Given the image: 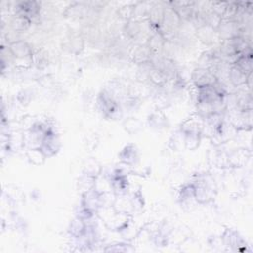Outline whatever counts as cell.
Returning <instances> with one entry per match:
<instances>
[{"mask_svg": "<svg viewBox=\"0 0 253 253\" xmlns=\"http://www.w3.org/2000/svg\"><path fill=\"white\" fill-rule=\"evenodd\" d=\"M213 182L214 181L211 178L202 177L193 184L195 200L197 202L201 204H206L214 198L216 187Z\"/></svg>", "mask_w": 253, "mask_h": 253, "instance_id": "6da1fadb", "label": "cell"}, {"mask_svg": "<svg viewBox=\"0 0 253 253\" xmlns=\"http://www.w3.org/2000/svg\"><path fill=\"white\" fill-rule=\"evenodd\" d=\"M192 81L194 85L200 89L208 86H212L217 82V77L210 68L199 67L192 73Z\"/></svg>", "mask_w": 253, "mask_h": 253, "instance_id": "7a4b0ae2", "label": "cell"}, {"mask_svg": "<svg viewBox=\"0 0 253 253\" xmlns=\"http://www.w3.org/2000/svg\"><path fill=\"white\" fill-rule=\"evenodd\" d=\"M98 103L104 115L111 119L116 118V116H118L119 112L121 111L119 103H117V101L109 92L103 91V93H101L99 96Z\"/></svg>", "mask_w": 253, "mask_h": 253, "instance_id": "3957f363", "label": "cell"}, {"mask_svg": "<svg viewBox=\"0 0 253 253\" xmlns=\"http://www.w3.org/2000/svg\"><path fill=\"white\" fill-rule=\"evenodd\" d=\"M251 110L241 111L238 110L237 113L231 116L229 124L233 126L234 129L237 130H246L251 129L252 122H251Z\"/></svg>", "mask_w": 253, "mask_h": 253, "instance_id": "277c9868", "label": "cell"}, {"mask_svg": "<svg viewBox=\"0 0 253 253\" xmlns=\"http://www.w3.org/2000/svg\"><path fill=\"white\" fill-rule=\"evenodd\" d=\"M40 148L43 151V153L46 155V157L53 156L57 153V151L60 148V140L59 138L53 133L50 129L47 131L42 145Z\"/></svg>", "mask_w": 253, "mask_h": 253, "instance_id": "5b68a950", "label": "cell"}, {"mask_svg": "<svg viewBox=\"0 0 253 253\" xmlns=\"http://www.w3.org/2000/svg\"><path fill=\"white\" fill-rule=\"evenodd\" d=\"M238 23L235 22L234 20H228L224 19L221 20L220 24L217 27V31L220 34V36L223 38V40H228L234 37L239 36L238 35Z\"/></svg>", "mask_w": 253, "mask_h": 253, "instance_id": "8992f818", "label": "cell"}, {"mask_svg": "<svg viewBox=\"0 0 253 253\" xmlns=\"http://www.w3.org/2000/svg\"><path fill=\"white\" fill-rule=\"evenodd\" d=\"M250 156L251 154L248 149L238 148L227 155V161L233 167H242L244 164L247 163Z\"/></svg>", "mask_w": 253, "mask_h": 253, "instance_id": "52a82bcc", "label": "cell"}, {"mask_svg": "<svg viewBox=\"0 0 253 253\" xmlns=\"http://www.w3.org/2000/svg\"><path fill=\"white\" fill-rule=\"evenodd\" d=\"M119 157L123 163L128 166H131L135 164L139 159L138 150L134 144H127L120 152Z\"/></svg>", "mask_w": 253, "mask_h": 253, "instance_id": "ba28073f", "label": "cell"}, {"mask_svg": "<svg viewBox=\"0 0 253 253\" xmlns=\"http://www.w3.org/2000/svg\"><path fill=\"white\" fill-rule=\"evenodd\" d=\"M10 50L16 59L32 58V49L30 45L22 41H17L11 43Z\"/></svg>", "mask_w": 253, "mask_h": 253, "instance_id": "9c48e42d", "label": "cell"}, {"mask_svg": "<svg viewBox=\"0 0 253 253\" xmlns=\"http://www.w3.org/2000/svg\"><path fill=\"white\" fill-rule=\"evenodd\" d=\"M228 78H229V81L232 83L233 86L239 87V86H242V85L246 84L248 74L243 72L236 65L232 64L231 67L228 69Z\"/></svg>", "mask_w": 253, "mask_h": 253, "instance_id": "30bf717a", "label": "cell"}, {"mask_svg": "<svg viewBox=\"0 0 253 253\" xmlns=\"http://www.w3.org/2000/svg\"><path fill=\"white\" fill-rule=\"evenodd\" d=\"M19 8V15H23L30 20L37 16L40 11V5L38 2L35 1H28V2H22L18 6Z\"/></svg>", "mask_w": 253, "mask_h": 253, "instance_id": "8fae6325", "label": "cell"}, {"mask_svg": "<svg viewBox=\"0 0 253 253\" xmlns=\"http://www.w3.org/2000/svg\"><path fill=\"white\" fill-rule=\"evenodd\" d=\"M86 229H87V226H86V223L84 222V219L79 216L74 218L71 221L69 226V232L74 237H81L86 232Z\"/></svg>", "mask_w": 253, "mask_h": 253, "instance_id": "7c38bea8", "label": "cell"}, {"mask_svg": "<svg viewBox=\"0 0 253 253\" xmlns=\"http://www.w3.org/2000/svg\"><path fill=\"white\" fill-rule=\"evenodd\" d=\"M223 239L231 247L235 246L237 250H241V246L246 245L243 239L238 235V233L233 230H227L223 235Z\"/></svg>", "mask_w": 253, "mask_h": 253, "instance_id": "4fadbf2b", "label": "cell"}, {"mask_svg": "<svg viewBox=\"0 0 253 253\" xmlns=\"http://www.w3.org/2000/svg\"><path fill=\"white\" fill-rule=\"evenodd\" d=\"M26 155L29 158V160L35 165L42 164L45 158H47L46 155L43 153V151L40 147L28 148L26 151Z\"/></svg>", "mask_w": 253, "mask_h": 253, "instance_id": "5bb4252c", "label": "cell"}, {"mask_svg": "<svg viewBox=\"0 0 253 253\" xmlns=\"http://www.w3.org/2000/svg\"><path fill=\"white\" fill-rule=\"evenodd\" d=\"M31 24V20L23 15H17L12 21V26L17 31H25L29 28Z\"/></svg>", "mask_w": 253, "mask_h": 253, "instance_id": "9a60e30c", "label": "cell"}, {"mask_svg": "<svg viewBox=\"0 0 253 253\" xmlns=\"http://www.w3.org/2000/svg\"><path fill=\"white\" fill-rule=\"evenodd\" d=\"M125 128L127 132L129 133H136L141 129V122L135 118H128L126 121L124 123Z\"/></svg>", "mask_w": 253, "mask_h": 253, "instance_id": "2e32d148", "label": "cell"}]
</instances>
